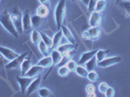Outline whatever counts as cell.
Returning <instances> with one entry per match:
<instances>
[{"label": "cell", "mask_w": 130, "mask_h": 97, "mask_svg": "<svg viewBox=\"0 0 130 97\" xmlns=\"http://www.w3.org/2000/svg\"><path fill=\"white\" fill-rule=\"evenodd\" d=\"M0 24L6 29L7 32H9L13 37L19 38V31L17 30L16 26L11 19L10 12L5 10L2 14H0Z\"/></svg>", "instance_id": "6da1fadb"}, {"label": "cell", "mask_w": 130, "mask_h": 97, "mask_svg": "<svg viewBox=\"0 0 130 97\" xmlns=\"http://www.w3.org/2000/svg\"><path fill=\"white\" fill-rule=\"evenodd\" d=\"M65 16H66V0H59L54 9V20L57 29L61 28Z\"/></svg>", "instance_id": "7a4b0ae2"}, {"label": "cell", "mask_w": 130, "mask_h": 97, "mask_svg": "<svg viewBox=\"0 0 130 97\" xmlns=\"http://www.w3.org/2000/svg\"><path fill=\"white\" fill-rule=\"evenodd\" d=\"M10 15H11L12 21L14 22L19 33H23V30H22V13L21 12V10L18 7L14 6Z\"/></svg>", "instance_id": "3957f363"}, {"label": "cell", "mask_w": 130, "mask_h": 97, "mask_svg": "<svg viewBox=\"0 0 130 97\" xmlns=\"http://www.w3.org/2000/svg\"><path fill=\"white\" fill-rule=\"evenodd\" d=\"M82 36L86 40L95 41L98 40L101 36V29L99 28V26H89L88 29L82 33Z\"/></svg>", "instance_id": "277c9868"}, {"label": "cell", "mask_w": 130, "mask_h": 97, "mask_svg": "<svg viewBox=\"0 0 130 97\" xmlns=\"http://www.w3.org/2000/svg\"><path fill=\"white\" fill-rule=\"evenodd\" d=\"M22 30L23 33H29L32 31V23H31V16L29 10H25L22 13Z\"/></svg>", "instance_id": "5b68a950"}, {"label": "cell", "mask_w": 130, "mask_h": 97, "mask_svg": "<svg viewBox=\"0 0 130 97\" xmlns=\"http://www.w3.org/2000/svg\"><path fill=\"white\" fill-rule=\"evenodd\" d=\"M29 54V53H23V54H20L19 56H17L16 58H14L13 60L9 61L7 65L5 66L6 69H18V68H21V65H22L23 59L26 57L27 55Z\"/></svg>", "instance_id": "8992f818"}, {"label": "cell", "mask_w": 130, "mask_h": 97, "mask_svg": "<svg viewBox=\"0 0 130 97\" xmlns=\"http://www.w3.org/2000/svg\"><path fill=\"white\" fill-rule=\"evenodd\" d=\"M121 61V56H112V57H106L101 61H98L97 66L101 68H107L110 66H113L119 63Z\"/></svg>", "instance_id": "52a82bcc"}, {"label": "cell", "mask_w": 130, "mask_h": 97, "mask_svg": "<svg viewBox=\"0 0 130 97\" xmlns=\"http://www.w3.org/2000/svg\"><path fill=\"white\" fill-rule=\"evenodd\" d=\"M17 82L19 84V86L21 87V91L22 93H25L26 92V89L28 86L30 85V83L33 81V78H30V77H26V76H18L16 78Z\"/></svg>", "instance_id": "ba28073f"}, {"label": "cell", "mask_w": 130, "mask_h": 97, "mask_svg": "<svg viewBox=\"0 0 130 97\" xmlns=\"http://www.w3.org/2000/svg\"><path fill=\"white\" fill-rule=\"evenodd\" d=\"M41 81H42V78L38 76L37 78H34L33 81L30 83V85L28 86L26 89V96H30L31 94H33L35 91H37L40 87L41 85Z\"/></svg>", "instance_id": "9c48e42d"}, {"label": "cell", "mask_w": 130, "mask_h": 97, "mask_svg": "<svg viewBox=\"0 0 130 97\" xmlns=\"http://www.w3.org/2000/svg\"><path fill=\"white\" fill-rule=\"evenodd\" d=\"M0 54L9 61H11L14 58H16L17 56L20 55V54H18L14 50H12L10 48H6V47H2V46H0Z\"/></svg>", "instance_id": "30bf717a"}, {"label": "cell", "mask_w": 130, "mask_h": 97, "mask_svg": "<svg viewBox=\"0 0 130 97\" xmlns=\"http://www.w3.org/2000/svg\"><path fill=\"white\" fill-rule=\"evenodd\" d=\"M44 72V68L42 66H40V65L36 64V65H33L31 66L30 68H29V70L27 71L26 73H25V75L26 77H30V78H37L38 76L42 75V73Z\"/></svg>", "instance_id": "8fae6325"}, {"label": "cell", "mask_w": 130, "mask_h": 97, "mask_svg": "<svg viewBox=\"0 0 130 97\" xmlns=\"http://www.w3.org/2000/svg\"><path fill=\"white\" fill-rule=\"evenodd\" d=\"M101 22H102L101 13L96 11L91 12V15H90V18H89V22H88L89 26H99Z\"/></svg>", "instance_id": "7c38bea8"}, {"label": "cell", "mask_w": 130, "mask_h": 97, "mask_svg": "<svg viewBox=\"0 0 130 97\" xmlns=\"http://www.w3.org/2000/svg\"><path fill=\"white\" fill-rule=\"evenodd\" d=\"M60 29H61V31H62V33H63L64 38L69 42V43L76 45V40H75V38H74V35H73V33L71 32V30L68 28V27L62 24Z\"/></svg>", "instance_id": "4fadbf2b"}, {"label": "cell", "mask_w": 130, "mask_h": 97, "mask_svg": "<svg viewBox=\"0 0 130 97\" xmlns=\"http://www.w3.org/2000/svg\"><path fill=\"white\" fill-rule=\"evenodd\" d=\"M96 54V51H88V52H85L83 53V54L81 55L80 57V60H79V64L80 65H85V63L88 61V60L92 58L93 56H95Z\"/></svg>", "instance_id": "5bb4252c"}, {"label": "cell", "mask_w": 130, "mask_h": 97, "mask_svg": "<svg viewBox=\"0 0 130 97\" xmlns=\"http://www.w3.org/2000/svg\"><path fill=\"white\" fill-rule=\"evenodd\" d=\"M64 38L63 33L61 31V29H58L57 32H55L53 36V48H56L59 45H61V41Z\"/></svg>", "instance_id": "9a60e30c"}, {"label": "cell", "mask_w": 130, "mask_h": 97, "mask_svg": "<svg viewBox=\"0 0 130 97\" xmlns=\"http://www.w3.org/2000/svg\"><path fill=\"white\" fill-rule=\"evenodd\" d=\"M44 21H45V18L38 16L37 14L34 16H31V23H32V27L34 29H39L43 25Z\"/></svg>", "instance_id": "2e32d148"}, {"label": "cell", "mask_w": 130, "mask_h": 97, "mask_svg": "<svg viewBox=\"0 0 130 97\" xmlns=\"http://www.w3.org/2000/svg\"><path fill=\"white\" fill-rule=\"evenodd\" d=\"M31 58H30V54L27 55L26 57L23 59L22 65H21V72H22V76H24L25 73L29 70V68L31 67Z\"/></svg>", "instance_id": "e0dca14e"}, {"label": "cell", "mask_w": 130, "mask_h": 97, "mask_svg": "<svg viewBox=\"0 0 130 97\" xmlns=\"http://www.w3.org/2000/svg\"><path fill=\"white\" fill-rule=\"evenodd\" d=\"M74 47H75L74 44H71L68 42V43H66V44L59 45L56 48H57L62 54H70V53H72V51H73Z\"/></svg>", "instance_id": "ac0fdd59"}, {"label": "cell", "mask_w": 130, "mask_h": 97, "mask_svg": "<svg viewBox=\"0 0 130 97\" xmlns=\"http://www.w3.org/2000/svg\"><path fill=\"white\" fill-rule=\"evenodd\" d=\"M51 57L53 59V66H55V65H58V63L60 62V60L62 58V54L57 48H53L51 53Z\"/></svg>", "instance_id": "d6986e66"}, {"label": "cell", "mask_w": 130, "mask_h": 97, "mask_svg": "<svg viewBox=\"0 0 130 97\" xmlns=\"http://www.w3.org/2000/svg\"><path fill=\"white\" fill-rule=\"evenodd\" d=\"M38 65L42 66L43 68H51L53 67V59L51 56H44L42 59H40L38 61Z\"/></svg>", "instance_id": "ffe728a7"}, {"label": "cell", "mask_w": 130, "mask_h": 97, "mask_svg": "<svg viewBox=\"0 0 130 97\" xmlns=\"http://www.w3.org/2000/svg\"><path fill=\"white\" fill-rule=\"evenodd\" d=\"M31 34H30V39H31V42H32L34 45H38L42 38H41V32H39L37 29H33L31 31Z\"/></svg>", "instance_id": "44dd1931"}, {"label": "cell", "mask_w": 130, "mask_h": 97, "mask_svg": "<svg viewBox=\"0 0 130 97\" xmlns=\"http://www.w3.org/2000/svg\"><path fill=\"white\" fill-rule=\"evenodd\" d=\"M86 68H87V70L89 72V71H93L95 68H96V66H97V60H96V57L95 56H93L92 58L87 61L85 65H84Z\"/></svg>", "instance_id": "7402d4cb"}, {"label": "cell", "mask_w": 130, "mask_h": 97, "mask_svg": "<svg viewBox=\"0 0 130 97\" xmlns=\"http://www.w3.org/2000/svg\"><path fill=\"white\" fill-rule=\"evenodd\" d=\"M36 14H37L38 16L42 17V18H46V17L49 15V7L46 5H43V4H41V5L37 8Z\"/></svg>", "instance_id": "603a6c76"}, {"label": "cell", "mask_w": 130, "mask_h": 97, "mask_svg": "<svg viewBox=\"0 0 130 97\" xmlns=\"http://www.w3.org/2000/svg\"><path fill=\"white\" fill-rule=\"evenodd\" d=\"M75 73H76L78 76L82 77V78H87V74H88V71L87 70V68H86L84 65L78 64L76 70H75Z\"/></svg>", "instance_id": "cb8c5ba5"}, {"label": "cell", "mask_w": 130, "mask_h": 97, "mask_svg": "<svg viewBox=\"0 0 130 97\" xmlns=\"http://www.w3.org/2000/svg\"><path fill=\"white\" fill-rule=\"evenodd\" d=\"M37 46H38V48H39V51H40V53L43 54L44 56H49L50 55V48L46 45V44L44 43L42 40H41V42H40Z\"/></svg>", "instance_id": "d4e9b609"}, {"label": "cell", "mask_w": 130, "mask_h": 97, "mask_svg": "<svg viewBox=\"0 0 130 97\" xmlns=\"http://www.w3.org/2000/svg\"><path fill=\"white\" fill-rule=\"evenodd\" d=\"M41 38L42 41L46 44L50 48H53V38L50 36L49 34H46L45 32H41Z\"/></svg>", "instance_id": "484cf974"}, {"label": "cell", "mask_w": 130, "mask_h": 97, "mask_svg": "<svg viewBox=\"0 0 130 97\" xmlns=\"http://www.w3.org/2000/svg\"><path fill=\"white\" fill-rule=\"evenodd\" d=\"M106 8H107V1H106V0H98L97 3H96V6H95L94 11L102 13Z\"/></svg>", "instance_id": "4316f807"}, {"label": "cell", "mask_w": 130, "mask_h": 97, "mask_svg": "<svg viewBox=\"0 0 130 97\" xmlns=\"http://www.w3.org/2000/svg\"><path fill=\"white\" fill-rule=\"evenodd\" d=\"M109 50H98L96 51V54H95V57H96V60L98 61H101L102 59L106 58L107 54H109Z\"/></svg>", "instance_id": "83f0119b"}, {"label": "cell", "mask_w": 130, "mask_h": 97, "mask_svg": "<svg viewBox=\"0 0 130 97\" xmlns=\"http://www.w3.org/2000/svg\"><path fill=\"white\" fill-rule=\"evenodd\" d=\"M38 92H39V96H41V97H51V96H54L53 92L51 91L49 88H47V87H39Z\"/></svg>", "instance_id": "f1b7e54d"}, {"label": "cell", "mask_w": 130, "mask_h": 97, "mask_svg": "<svg viewBox=\"0 0 130 97\" xmlns=\"http://www.w3.org/2000/svg\"><path fill=\"white\" fill-rule=\"evenodd\" d=\"M86 91L87 93V96H91V97H95L96 94H95V86L92 84H88L86 87Z\"/></svg>", "instance_id": "f546056e"}, {"label": "cell", "mask_w": 130, "mask_h": 97, "mask_svg": "<svg viewBox=\"0 0 130 97\" xmlns=\"http://www.w3.org/2000/svg\"><path fill=\"white\" fill-rule=\"evenodd\" d=\"M57 73H58V75L60 77H67V76L69 75L70 71L66 67V65H62V66H59V68L57 70Z\"/></svg>", "instance_id": "4dcf8cb0"}, {"label": "cell", "mask_w": 130, "mask_h": 97, "mask_svg": "<svg viewBox=\"0 0 130 97\" xmlns=\"http://www.w3.org/2000/svg\"><path fill=\"white\" fill-rule=\"evenodd\" d=\"M87 79H88V81H90L91 83H94V82H97L99 80V76L98 74L95 72V71H89L88 72V74H87Z\"/></svg>", "instance_id": "1f68e13d"}, {"label": "cell", "mask_w": 130, "mask_h": 97, "mask_svg": "<svg viewBox=\"0 0 130 97\" xmlns=\"http://www.w3.org/2000/svg\"><path fill=\"white\" fill-rule=\"evenodd\" d=\"M119 5L124 9V11L126 12V14H127L128 16H130V0L121 1V2H119Z\"/></svg>", "instance_id": "d6a6232c"}, {"label": "cell", "mask_w": 130, "mask_h": 97, "mask_svg": "<svg viewBox=\"0 0 130 97\" xmlns=\"http://www.w3.org/2000/svg\"><path fill=\"white\" fill-rule=\"evenodd\" d=\"M77 66H78V63H77L76 61H74V60H72V59H70L66 63V67L69 69L70 72H75Z\"/></svg>", "instance_id": "836d02e7"}, {"label": "cell", "mask_w": 130, "mask_h": 97, "mask_svg": "<svg viewBox=\"0 0 130 97\" xmlns=\"http://www.w3.org/2000/svg\"><path fill=\"white\" fill-rule=\"evenodd\" d=\"M71 54V53H70ZM70 54H62V58L60 60V62L58 63V66H62V65H66V63L71 59Z\"/></svg>", "instance_id": "e575fe53"}, {"label": "cell", "mask_w": 130, "mask_h": 97, "mask_svg": "<svg viewBox=\"0 0 130 97\" xmlns=\"http://www.w3.org/2000/svg\"><path fill=\"white\" fill-rule=\"evenodd\" d=\"M108 87H109L108 84H107V83H105V82H103V83L99 84V86H98V89H99V91L101 92V93H105L106 90L108 89Z\"/></svg>", "instance_id": "d590c367"}, {"label": "cell", "mask_w": 130, "mask_h": 97, "mask_svg": "<svg viewBox=\"0 0 130 97\" xmlns=\"http://www.w3.org/2000/svg\"><path fill=\"white\" fill-rule=\"evenodd\" d=\"M97 1L98 0H89V2H88V6H87V9H88V11L90 12V13L94 11Z\"/></svg>", "instance_id": "8d00e7d4"}, {"label": "cell", "mask_w": 130, "mask_h": 97, "mask_svg": "<svg viewBox=\"0 0 130 97\" xmlns=\"http://www.w3.org/2000/svg\"><path fill=\"white\" fill-rule=\"evenodd\" d=\"M8 62H9V60L6 59L3 55L0 54V69L1 68H5V66L7 65Z\"/></svg>", "instance_id": "74e56055"}, {"label": "cell", "mask_w": 130, "mask_h": 97, "mask_svg": "<svg viewBox=\"0 0 130 97\" xmlns=\"http://www.w3.org/2000/svg\"><path fill=\"white\" fill-rule=\"evenodd\" d=\"M107 97H114L115 96V89L112 86H109L108 89L106 90V92L104 93Z\"/></svg>", "instance_id": "f35d334b"}, {"label": "cell", "mask_w": 130, "mask_h": 97, "mask_svg": "<svg viewBox=\"0 0 130 97\" xmlns=\"http://www.w3.org/2000/svg\"><path fill=\"white\" fill-rule=\"evenodd\" d=\"M40 1V3L41 4H43V5H46L49 7L50 4H51V2H50V0H39Z\"/></svg>", "instance_id": "ab89813d"}, {"label": "cell", "mask_w": 130, "mask_h": 97, "mask_svg": "<svg viewBox=\"0 0 130 97\" xmlns=\"http://www.w3.org/2000/svg\"><path fill=\"white\" fill-rule=\"evenodd\" d=\"M81 2L84 4V5L88 6V2H89V0H81Z\"/></svg>", "instance_id": "60d3db41"}, {"label": "cell", "mask_w": 130, "mask_h": 97, "mask_svg": "<svg viewBox=\"0 0 130 97\" xmlns=\"http://www.w3.org/2000/svg\"><path fill=\"white\" fill-rule=\"evenodd\" d=\"M70 1H73V2H74V1H76V0H70Z\"/></svg>", "instance_id": "b9f144b4"}]
</instances>
